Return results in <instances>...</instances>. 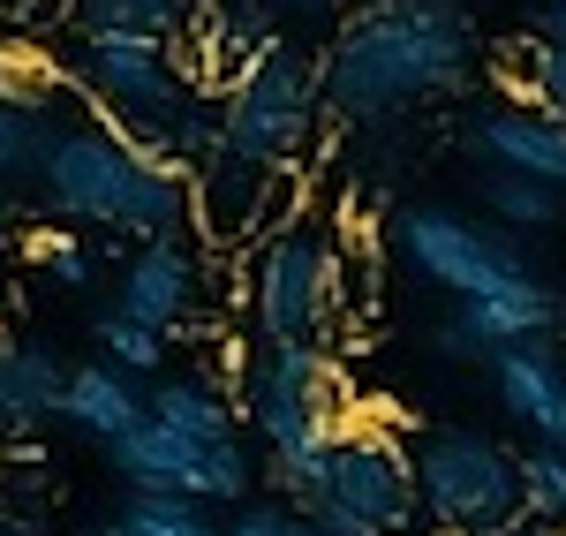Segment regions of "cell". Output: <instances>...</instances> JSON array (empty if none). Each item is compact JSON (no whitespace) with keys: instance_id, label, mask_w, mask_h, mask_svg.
I'll return each mask as SVG.
<instances>
[{"instance_id":"6da1fadb","label":"cell","mask_w":566,"mask_h":536,"mask_svg":"<svg viewBox=\"0 0 566 536\" xmlns=\"http://www.w3.org/2000/svg\"><path fill=\"white\" fill-rule=\"evenodd\" d=\"M476 69V23L461 0H370L325 45V98L340 122H378L392 106L446 98Z\"/></svg>"},{"instance_id":"7a4b0ae2","label":"cell","mask_w":566,"mask_h":536,"mask_svg":"<svg viewBox=\"0 0 566 536\" xmlns=\"http://www.w3.org/2000/svg\"><path fill=\"white\" fill-rule=\"evenodd\" d=\"M39 204L53 227L129 234V242H175L189 234V175L144 151L114 122H61L39 167Z\"/></svg>"},{"instance_id":"3957f363","label":"cell","mask_w":566,"mask_h":536,"mask_svg":"<svg viewBox=\"0 0 566 536\" xmlns=\"http://www.w3.org/2000/svg\"><path fill=\"white\" fill-rule=\"evenodd\" d=\"M76 91L98 106V122H114L181 175L219 144V98L197 84V69L181 61L175 39H84Z\"/></svg>"},{"instance_id":"277c9868","label":"cell","mask_w":566,"mask_h":536,"mask_svg":"<svg viewBox=\"0 0 566 536\" xmlns=\"http://www.w3.org/2000/svg\"><path fill=\"white\" fill-rule=\"evenodd\" d=\"M348 242L325 212L287 220L250 265V325L258 348H333L348 317Z\"/></svg>"},{"instance_id":"5b68a950","label":"cell","mask_w":566,"mask_h":536,"mask_svg":"<svg viewBox=\"0 0 566 536\" xmlns=\"http://www.w3.org/2000/svg\"><path fill=\"white\" fill-rule=\"evenodd\" d=\"M333 98H325V53L272 39L258 53V69L219 98V144L264 159V167H303L317 129H325Z\"/></svg>"},{"instance_id":"8992f818","label":"cell","mask_w":566,"mask_h":536,"mask_svg":"<svg viewBox=\"0 0 566 536\" xmlns=\"http://www.w3.org/2000/svg\"><path fill=\"white\" fill-rule=\"evenodd\" d=\"M242 416L264 439V461L325 453L340 431H355V401L333 348H258L242 362Z\"/></svg>"},{"instance_id":"52a82bcc","label":"cell","mask_w":566,"mask_h":536,"mask_svg":"<svg viewBox=\"0 0 566 536\" xmlns=\"http://www.w3.org/2000/svg\"><path fill=\"white\" fill-rule=\"evenodd\" d=\"M416 498L446 536H514L522 506V453H506L491 431H423L416 439Z\"/></svg>"},{"instance_id":"ba28073f","label":"cell","mask_w":566,"mask_h":536,"mask_svg":"<svg viewBox=\"0 0 566 536\" xmlns=\"http://www.w3.org/2000/svg\"><path fill=\"white\" fill-rule=\"evenodd\" d=\"M303 522H317L325 536H392L423 514L416 498V453L400 446L392 431H340V446L325 461L317 492L295 498Z\"/></svg>"},{"instance_id":"9c48e42d","label":"cell","mask_w":566,"mask_h":536,"mask_svg":"<svg viewBox=\"0 0 566 536\" xmlns=\"http://www.w3.org/2000/svg\"><path fill=\"white\" fill-rule=\"evenodd\" d=\"M303 175L295 167H264L212 144L197 167H189V227L219 242V250H264L287 220H303Z\"/></svg>"},{"instance_id":"30bf717a","label":"cell","mask_w":566,"mask_h":536,"mask_svg":"<svg viewBox=\"0 0 566 536\" xmlns=\"http://www.w3.org/2000/svg\"><path fill=\"white\" fill-rule=\"evenodd\" d=\"M392 250H400V265L416 272V280H431L438 295H453V303L491 295V287H506V280H528V258L506 234L461 220V212H446V204H408V212L392 220Z\"/></svg>"},{"instance_id":"8fae6325","label":"cell","mask_w":566,"mask_h":536,"mask_svg":"<svg viewBox=\"0 0 566 536\" xmlns=\"http://www.w3.org/2000/svg\"><path fill=\"white\" fill-rule=\"evenodd\" d=\"M114 469L129 492H181V498H205V506H242L250 498V446L242 439H181L167 423H136L129 439H114Z\"/></svg>"},{"instance_id":"7c38bea8","label":"cell","mask_w":566,"mask_h":536,"mask_svg":"<svg viewBox=\"0 0 566 536\" xmlns=\"http://www.w3.org/2000/svg\"><path fill=\"white\" fill-rule=\"evenodd\" d=\"M566 325V295L552 280H506V287H491V295H469V303H453V317L438 325V348L453 362L469 356H506V348H522V340H552Z\"/></svg>"},{"instance_id":"4fadbf2b","label":"cell","mask_w":566,"mask_h":536,"mask_svg":"<svg viewBox=\"0 0 566 536\" xmlns=\"http://www.w3.org/2000/svg\"><path fill=\"white\" fill-rule=\"evenodd\" d=\"M114 303L136 311L144 325H159V333L197 325V311H205V258H197V242H181V234L175 242H136Z\"/></svg>"},{"instance_id":"5bb4252c","label":"cell","mask_w":566,"mask_h":536,"mask_svg":"<svg viewBox=\"0 0 566 536\" xmlns=\"http://www.w3.org/2000/svg\"><path fill=\"white\" fill-rule=\"evenodd\" d=\"M491 393L528 431V446H566V348L559 340H522L491 356Z\"/></svg>"},{"instance_id":"9a60e30c","label":"cell","mask_w":566,"mask_h":536,"mask_svg":"<svg viewBox=\"0 0 566 536\" xmlns=\"http://www.w3.org/2000/svg\"><path fill=\"white\" fill-rule=\"evenodd\" d=\"M461 144L476 151L483 167H499V175H536L566 189V122L559 114H536V106H499V114H476Z\"/></svg>"},{"instance_id":"2e32d148","label":"cell","mask_w":566,"mask_h":536,"mask_svg":"<svg viewBox=\"0 0 566 536\" xmlns=\"http://www.w3.org/2000/svg\"><path fill=\"white\" fill-rule=\"evenodd\" d=\"M264 45H272V8H264V0H234V8H219V15L197 8V23H189V39H181V61L197 69V84L212 91V98H227V91L258 69Z\"/></svg>"},{"instance_id":"e0dca14e","label":"cell","mask_w":566,"mask_h":536,"mask_svg":"<svg viewBox=\"0 0 566 536\" xmlns=\"http://www.w3.org/2000/svg\"><path fill=\"white\" fill-rule=\"evenodd\" d=\"M69 401V370L45 340H0V439H31L45 423H61Z\"/></svg>"},{"instance_id":"ac0fdd59","label":"cell","mask_w":566,"mask_h":536,"mask_svg":"<svg viewBox=\"0 0 566 536\" xmlns=\"http://www.w3.org/2000/svg\"><path fill=\"white\" fill-rule=\"evenodd\" d=\"M151 416V393L136 386V370L122 362H84V370H69V401H61V423H76L84 439L98 446H114V439H129L136 423Z\"/></svg>"},{"instance_id":"d6986e66","label":"cell","mask_w":566,"mask_h":536,"mask_svg":"<svg viewBox=\"0 0 566 536\" xmlns=\"http://www.w3.org/2000/svg\"><path fill=\"white\" fill-rule=\"evenodd\" d=\"M53 129H61L53 84H45V76H0V189L39 181Z\"/></svg>"},{"instance_id":"ffe728a7","label":"cell","mask_w":566,"mask_h":536,"mask_svg":"<svg viewBox=\"0 0 566 536\" xmlns=\"http://www.w3.org/2000/svg\"><path fill=\"white\" fill-rule=\"evenodd\" d=\"M151 423H167L181 439H242V393H234L219 370L159 378V386H151Z\"/></svg>"},{"instance_id":"44dd1931","label":"cell","mask_w":566,"mask_h":536,"mask_svg":"<svg viewBox=\"0 0 566 536\" xmlns=\"http://www.w3.org/2000/svg\"><path fill=\"white\" fill-rule=\"evenodd\" d=\"M84 39H189L197 0H61Z\"/></svg>"},{"instance_id":"7402d4cb","label":"cell","mask_w":566,"mask_h":536,"mask_svg":"<svg viewBox=\"0 0 566 536\" xmlns=\"http://www.w3.org/2000/svg\"><path fill=\"white\" fill-rule=\"evenodd\" d=\"M483 204H491V220L514 227V234H536V227H552L566 212V189H552V181L536 175H483Z\"/></svg>"},{"instance_id":"603a6c76","label":"cell","mask_w":566,"mask_h":536,"mask_svg":"<svg viewBox=\"0 0 566 536\" xmlns=\"http://www.w3.org/2000/svg\"><path fill=\"white\" fill-rule=\"evenodd\" d=\"M91 333H98V348H106V362H122V370H159L167 362V348H175V333H159V325H144L136 311H122V303H106V311L91 317Z\"/></svg>"},{"instance_id":"cb8c5ba5","label":"cell","mask_w":566,"mask_h":536,"mask_svg":"<svg viewBox=\"0 0 566 536\" xmlns=\"http://www.w3.org/2000/svg\"><path fill=\"white\" fill-rule=\"evenodd\" d=\"M506 84H514V98H522V106H536V114H559V122H566V45L522 39V45H514Z\"/></svg>"},{"instance_id":"d4e9b609","label":"cell","mask_w":566,"mask_h":536,"mask_svg":"<svg viewBox=\"0 0 566 536\" xmlns=\"http://www.w3.org/2000/svg\"><path fill=\"white\" fill-rule=\"evenodd\" d=\"M23 258H31V272L53 280L61 295H91V280H98V265H91V234H76V227H39V234L23 242Z\"/></svg>"},{"instance_id":"484cf974","label":"cell","mask_w":566,"mask_h":536,"mask_svg":"<svg viewBox=\"0 0 566 536\" xmlns=\"http://www.w3.org/2000/svg\"><path fill=\"white\" fill-rule=\"evenodd\" d=\"M122 522H129L136 536H219L227 529L205 498H181V492H129Z\"/></svg>"},{"instance_id":"4316f807","label":"cell","mask_w":566,"mask_h":536,"mask_svg":"<svg viewBox=\"0 0 566 536\" xmlns=\"http://www.w3.org/2000/svg\"><path fill=\"white\" fill-rule=\"evenodd\" d=\"M522 506L528 522H566V446H528L522 453Z\"/></svg>"},{"instance_id":"83f0119b","label":"cell","mask_w":566,"mask_h":536,"mask_svg":"<svg viewBox=\"0 0 566 536\" xmlns=\"http://www.w3.org/2000/svg\"><path fill=\"white\" fill-rule=\"evenodd\" d=\"M295 529V514L287 506H264V498H242L234 514H227V529L219 536H287Z\"/></svg>"},{"instance_id":"f1b7e54d","label":"cell","mask_w":566,"mask_h":536,"mask_svg":"<svg viewBox=\"0 0 566 536\" xmlns=\"http://www.w3.org/2000/svg\"><path fill=\"white\" fill-rule=\"evenodd\" d=\"M536 39L566 45V0H544V8H536Z\"/></svg>"},{"instance_id":"f546056e","label":"cell","mask_w":566,"mask_h":536,"mask_svg":"<svg viewBox=\"0 0 566 536\" xmlns=\"http://www.w3.org/2000/svg\"><path fill=\"white\" fill-rule=\"evenodd\" d=\"M272 8H295V15H317V8H333V0H272Z\"/></svg>"},{"instance_id":"4dcf8cb0","label":"cell","mask_w":566,"mask_h":536,"mask_svg":"<svg viewBox=\"0 0 566 536\" xmlns=\"http://www.w3.org/2000/svg\"><path fill=\"white\" fill-rule=\"evenodd\" d=\"M91 536H136V529H129V522H122V514H114V522H98V529H91Z\"/></svg>"},{"instance_id":"1f68e13d","label":"cell","mask_w":566,"mask_h":536,"mask_svg":"<svg viewBox=\"0 0 566 536\" xmlns=\"http://www.w3.org/2000/svg\"><path fill=\"white\" fill-rule=\"evenodd\" d=\"M287 536H325V529H317V522H303V514H295V529H287Z\"/></svg>"},{"instance_id":"d6a6232c","label":"cell","mask_w":566,"mask_h":536,"mask_svg":"<svg viewBox=\"0 0 566 536\" xmlns=\"http://www.w3.org/2000/svg\"><path fill=\"white\" fill-rule=\"evenodd\" d=\"M0 250H8V189H0Z\"/></svg>"},{"instance_id":"836d02e7","label":"cell","mask_w":566,"mask_h":536,"mask_svg":"<svg viewBox=\"0 0 566 536\" xmlns=\"http://www.w3.org/2000/svg\"><path fill=\"white\" fill-rule=\"evenodd\" d=\"M0 536H39V529H31V522H8V529H0Z\"/></svg>"},{"instance_id":"e575fe53","label":"cell","mask_w":566,"mask_h":536,"mask_svg":"<svg viewBox=\"0 0 566 536\" xmlns=\"http://www.w3.org/2000/svg\"><path fill=\"white\" fill-rule=\"evenodd\" d=\"M8 8H39V0H8Z\"/></svg>"}]
</instances>
